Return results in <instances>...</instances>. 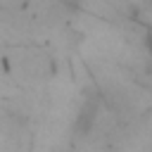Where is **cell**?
Instances as JSON below:
<instances>
[{"mask_svg":"<svg viewBox=\"0 0 152 152\" xmlns=\"http://www.w3.org/2000/svg\"><path fill=\"white\" fill-rule=\"evenodd\" d=\"M95 124V104L93 102H86L83 109H81V116H78V131L81 133H88Z\"/></svg>","mask_w":152,"mask_h":152,"instance_id":"1","label":"cell"}]
</instances>
